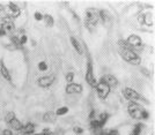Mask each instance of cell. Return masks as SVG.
<instances>
[{
    "mask_svg": "<svg viewBox=\"0 0 155 135\" xmlns=\"http://www.w3.org/2000/svg\"><path fill=\"white\" fill-rule=\"evenodd\" d=\"M43 20L45 21V24L48 27H53V24H54V20H53L52 15H50V14L43 15Z\"/></svg>",
    "mask_w": 155,
    "mask_h": 135,
    "instance_id": "ac0fdd59",
    "label": "cell"
},
{
    "mask_svg": "<svg viewBox=\"0 0 155 135\" xmlns=\"http://www.w3.org/2000/svg\"><path fill=\"white\" fill-rule=\"evenodd\" d=\"M100 135H119V132L117 129H103Z\"/></svg>",
    "mask_w": 155,
    "mask_h": 135,
    "instance_id": "44dd1931",
    "label": "cell"
},
{
    "mask_svg": "<svg viewBox=\"0 0 155 135\" xmlns=\"http://www.w3.org/2000/svg\"><path fill=\"white\" fill-rule=\"evenodd\" d=\"M73 130H74L75 134H82L84 133V128H81V127H74Z\"/></svg>",
    "mask_w": 155,
    "mask_h": 135,
    "instance_id": "4dcf8cb0",
    "label": "cell"
},
{
    "mask_svg": "<svg viewBox=\"0 0 155 135\" xmlns=\"http://www.w3.org/2000/svg\"><path fill=\"white\" fill-rule=\"evenodd\" d=\"M91 129H95V130H98V129L103 128L97 119H93V120H91Z\"/></svg>",
    "mask_w": 155,
    "mask_h": 135,
    "instance_id": "7402d4cb",
    "label": "cell"
},
{
    "mask_svg": "<svg viewBox=\"0 0 155 135\" xmlns=\"http://www.w3.org/2000/svg\"><path fill=\"white\" fill-rule=\"evenodd\" d=\"M7 125H9V127L12 129H14V130H21V128H22V124H21V121H20L16 117L14 118L13 120H11Z\"/></svg>",
    "mask_w": 155,
    "mask_h": 135,
    "instance_id": "2e32d148",
    "label": "cell"
},
{
    "mask_svg": "<svg viewBox=\"0 0 155 135\" xmlns=\"http://www.w3.org/2000/svg\"><path fill=\"white\" fill-rule=\"evenodd\" d=\"M34 18H35V20H36V21H42V20H43V14L39 13V12H35V14H34Z\"/></svg>",
    "mask_w": 155,
    "mask_h": 135,
    "instance_id": "f546056e",
    "label": "cell"
},
{
    "mask_svg": "<svg viewBox=\"0 0 155 135\" xmlns=\"http://www.w3.org/2000/svg\"><path fill=\"white\" fill-rule=\"evenodd\" d=\"M54 117H56V114H53L52 112H48L43 117V120L44 121H53L54 120Z\"/></svg>",
    "mask_w": 155,
    "mask_h": 135,
    "instance_id": "603a6c76",
    "label": "cell"
},
{
    "mask_svg": "<svg viewBox=\"0 0 155 135\" xmlns=\"http://www.w3.org/2000/svg\"><path fill=\"white\" fill-rule=\"evenodd\" d=\"M86 81L89 83L91 87L95 88L96 87V79L94 76V71H93V64H91V60H88V64H87V71H86Z\"/></svg>",
    "mask_w": 155,
    "mask_h": 135,
    "instance_id": "5b68a950",
    "label": "cell"
},
{
    "mask_svg": "<svg viewBox=\"0 0 155 135\" xmlns=\"http://www.w3.org/2000/svg\"><path fill=\"white\" fill-rule=\"evenodd\" d=\"M126 42H127V44L131 46V49H132V50H133V49H138V47H140V45L142 44L141 38H140L138 35H130Z\"/></svg>",
    "mask_w": 155,
    "mask_h": 135,
    "instance_id": "30bf717a",
    "label": "cell"
},
{
    "mask_svg": "<svg viewBox=\"0 0 155 135\" xmlns=\"http://www.w3.org/2000/svg\"><path fill=\"white\" fill-rule=\"evenodd\" d=\"M2 9H4V7L0 5V12H2Z\"/></svg>",
    "mask_w": 155,
    "mask_h": 135,
    "instance_id": "8d00e7d4",
    "label": "cell"
},
{
    "mask_svg": "<svg viewBox=\"0 0 155 135\" xmlns=\"http://www.w3.org/2000/svg\"><path fill=\"white\" fill-rule=\"evenodd\" d=\"M96 92L98 97L101 99H105L107 97L109 96V92H110V87L107 83H104L103 81H100L98 83L96 84Z\"/></svg>",
    "mask_w": 155,
    "mask_h": 135,
    "instance_id": "277c9868",
    "label": "cell"
},
{
    "mask_svg": "<svg viewBox=\"0 0 155 135\" xmlns=\"http://www.w3.org/2000/svg\"><path fill=\"white\" fill-rule=\"evenodd\" d=\"M142 128H143L142 124H137L136 126L133 127V130H132V134L131 135H140L142 132Z\"/></svg>",
    "mask_w": 155,
    "mask_h": 135,
    "instance_id": "ffe728a7",
    "label": "cell"
},
{
    "mask_svg": "<svg viewBox=\"0 0 155 135\" xmlns=\"http://www.w3.org/2000/svg\"><path fill=\"white\" fill-rule=\"evenodd\" d=\"M109 114L108 113H101L100 114V117H98V121H100V124H101V126L102 127H104V125L107 124V121H108V119H109Z\"/></svg>",
    "mask_w": 155,
    "mask_h": 135,
    "instance_id": "d6986e66",
    "label": "cell"
},
{
    "mask_svg": "<svg viewBox=\"0 0 155 135\" xmlns=\"http://www.w3.org/2000/svg\"><path fill=\"white\" fill-rule=\"evenodd\" d=\"M148 117H149L148 112H147L146 110H143V111H142V114H141V119H147Z\"/></svg>",
    "mask_w": 155,
    "mask_h": 135,
    "instance_id": "1f68e13d",
    "label": "cell"
},
{
    "mask_svg": "<svg viewBox=\"0 0 155 135\" xmlns=\"http://www.w3.org/2000/svg\"><path fill=\"white\" fill-rule=\"evenodd\" d=\"M0 28L5 31L6 35H12V32L15 31V24H14V22L8 16L4 18V20L1 21V27Z\"/></svg>",
    "mask_w": 155,
    "mask_h": 135,
    "instance_id": "8992f818",
    "label": "cell"
},
{
    "mask_svg": "<svg viewBox=\"0 0 155 135\" xmlns=\"http://www.w3.org/2000/svg\"><path fill=\"white\" fill-rule=\"evenodd\" d=\"M11 40H12L16 46H21V45H20L19 36H11Z\"/></svg>",
    "mask_w": 155,
    "mask_h": 135,
    "instance_id": "f1b7e54d",
    "label": "cell"
},
{
    "mask_svg": "<svg viewBox=\"0 0 155 135\" xmlns=\"http://www.w3.org/2000/svg\"><path fill=\"white\" fill-rule=\"evenodd\" d=\"M120 54H122V58L126 63H129L131 65H139L141 63L140 57L133 50H131V49H122L120 50Z\"/></svg>",
    "mask_w": 155,
    "mask_h": 135,
    "instance_id": "6da1fadb",
    "label": "cell"
},
{
    "mask_svg": "<svg viewBox=\"0 0 155 135\" xmlns=\"http://www.w3.org/2000/svg\"><path fill=\"white\" fill-rule=\"evenodd\" d=\"M0 73H1V75H2V77H4L5 80H7L8 82H12V76H11V74H9V71L7 69V67L5 66L2 60L0 61Z\"/></svg>",
    "mask_w": 155,
    "mask_h": 135,
    "instance_id": "5bb4252c",
    "label": "cell"
},
{
    "mask_svg": "<svg viewBox=\"0 0 155 135\" xmlns=\"http://www.w3.org/2000/svg\"><path fill=\"white\" fill-rule=\"evenodd\" d=\"M21 133L23 135H31L35 133V125L31 122H28L26 125H22L21 128Z\"/></svg>",
    "mask_w": 155,
    "mask_h": 135,
    "instance_id": "4fadbf2b",
    "label": "cell"
},
{
    "mask_svg": "<svg viewBox=\"0 0 155 135\" xmlns=\"http://www.w3.org/2000/svg\"><path fill=\"white\" fill-rule=\"evenodd\" d=\"M71 43H72V46H73V49L75 50V51L79 53V54H82L84 53V50H82V46H81V43L74 36H71Z\"/></svg>",
    "mask_w": 155,
    "mask_h": 135,
    "instance_id": "9a60e30c",
    "label": "cell"
},
{
    "mask_svg": "<svg viewBox=\"0 0 155 135\" xmlns=\"http://www.w3.org/2000/svg\"><path fill=\"white\" fill-rule=\"evenodd\" d=\"M94 116H95V111H91V114H89V119H91V120H93V119H94Z\"/></svg>",
    "mask_w": 155,
    "mask_h": 135,
    "instance_id": "836d02e7",
    "label": "cell"
},
{
    "mask_svg": "<svg viewBox=\"0 0 155 135\" xmlns=\"http://www.w3.org/2000/svg\"><path fill=\"white\" fill-rule=\"evenodd\" d=\"M101 81H103L104 83L108 84L110 88H111V87H112V88H116L117 85H118V80H117L114 75H111V74L104 75V76L101 79Z\"/></svg>",
    "mask_w": 155,
    "mask_h": 135,
    "instance_id": "8fae6325",
    "label": "cell"
},
{
    "mask_svg": "<svg viewBox=\"0 0 155 135\" xmlns=\"http://www.w3.org/2000/svg\"><path fill=\"white\" fill-rule=\"evenodd\" d=\"M123 95L126 99H129L130 102H134V101H138V99H142V97L134 89L132 88H125L123 91Z\"/></svg>",
    "mask_w": 155,
    "mask_h": 135,
    "instance_id": "ba28073f",
    "label": "cell"
},
{
    "mask_svg": "<svg viewBox=\"0 0 155 135\" xmlns=\"http://www.w3.org/2000/svg\"><path fill=\"white\" fill-rule=\"evenodd\" d=\"M98 16H100V20L103 21V23H105V22H108V21L111 20L109 12H107V11H100L98 12Z\"/></svg>",
    "mask_w": 155,
    "mask_h": 135,
    "instance_id": "e0dca14e",
    "label": "cell"
},
{
    "mask_svg": "<svg viewBox=\"0 0 155 135\" xmlns=\"http://www.w3.org/2000/svg\"><path fill=\"white\" fill-rule=\"evenodd\" d=\"M127 110H129L130 116L132 117V118H134V119H138V120H140V119H141L142 111H143L145 109L142 108L140 104L136 103V102H130Z\"/></svg>",
    "mask_w": 155,
    "mask_h": 135,
    "instance_id": "7a4b0ae2",
    "label": "cell"
},
{
    "mask_svg": "<svg viewBox=\"0 0 155 135\" xmlns=\"http://www.w3.org/2000/svg\"><path fill=\"white\" fill-rule=\"evenodd\" d=\"M67 94H81L82 92V85L79 83H70L66 87Z\"/></svg>",
    "mask_w": 155,
    "mask_h": 135,
    "instance_id": "7c38bea8",
    "label": "cell"
},
{
    "mask_svg": "<svg viewBox=\"0 0 155 135\" xmlns=\"http://www.w3.org/2000/svg\"><path fill=\"white\" fill-rule=\"evenodd\" d=\"M54 79H56L54 75H46V76H42L37 80V83H38V85H41L42 88H48V87H50V85L54 82Z\"/></svg>",
    "mask_w": 155,
    "mask_h": 135,
    "instance_id": "9c48e42d",
    "label": "cell"
},
{
    "mask_svg": "<svg viewBox=\"0 0 155 135\" xmlns=\"http://www.w3.org/2000/svg\"><path fill=\"white\" fill-rule=\"evenodd\" d=\"M19 40H20V45H25L28 42V38H27L26 35H21V36H19Z\"/></svg>",
    "mask_w": 155,
    "mask_h": 135,
    "instance_id": "83f0119b",
    "label": "cell"
},
{
    "mask_svg": "<svg viewBox=\"0 0 155 135\" xmlns=\"http://www.w3.org/2000/svg\"><path fill=\"white\" fill-rule=\"evenodd\" d=\"M100 21V16H98V12H96L95 9L89 8L86 12V23L87 26L95 27Z\"/></svg>",
    "mask_w": 155,
    "mask_h": 135,
    "instance_id": "3957f363",
    "label": "cell"
},
{
    "mask_svg": "<svg viewBox=\"0 0 155 135\" xmlns=\"http://www.w3.org/2000/svg\"><path fill=\"white\" fill-rule=\"evenodd\" d=\"M14 118H15V113L11 111V112H8V113L6 114V117H5V121H6V124H8L11 120H13Z\"/></svg>",
    "mask_w": 155,
    "mask_h": 135,
    "instance_id": "4316f807",
    "label": "cell"
},
{
    "mask_svg": "<svg viewBox=\"0 0 155 135\" xmlns=\"http://www.w3.org/2000/svg\"><path fill=\"white\" fill-rule=\"evenodd\" d=\"M5 11H6V13L9 19L18 18V16H20V14H21V9L15 4H13V2H9L6 6V8H5Z\"/></svg>",
    "mask_w": 155,
    "mask_h": 135,
    "instance_id": "52a82bcc",
    "label": "cell"
},
{
    "mask_svg": "<svg viewBox=\"0 0 155 135\" xmlns=\"http://www.w3.org/2000/svg\"><path fill=\"white\" fill-rule=\"evenodd\" d=\"M65 79L67 81V83H73V79H74V73L73 72H68L66 75H65Z\"/></svg>",
    "mask_w": 155,
    "mask_h": 135,
    "instance_id": "d4e9b609",
    "label": "cell"
},
{
    "mask_svg": "<svg viewBox=\"0 0 155 135\" xmlns=\"http://www.w3.org/2000/svg\"><path fill=\"white\" fill-rule=\"evenodd\" d=\"M36 135H52V133L51 132H49V133H44V132H43V133H41V134H36Z\"/></svg>",
    "mask_w": 155,
    "mask_h": 135,
    "instance_id": "e575fe53",
    "label": "cell"
},
{
    "mask_svg": "<svg viewBox=\"0 0 155 135\" xmlns=\"http://www.w3.org/2000/svg\"><path fill=\"white\" fill-rule=\"evenodd\" d=\"M2 135H13V132H12V129H5L2 132Z\"/></svg>",
    "mask_w": 155,
    "mask_h": 135,
    "instance_id": "d6a6232c",
    "label": "cell"
},
{
    "mask_svg": "<svg viewBox=\"0 0 155 135\" xmlns=\"http://www.w3.org/2000/svg\"><path fill=\"white\" fill-rule=\"evenodd\" d=\"M68 112V108L67 106H63V108H59L57 111H56V116H64Z\"/></svg>",
    "mask_w": 155,
    "mask_h": 135,
    "instance_id": "cb8c5ba5",
    "label": "cell"
},
{
    "mask_svg": "<svg viewBox=\"0 0 155 135\" xmlns=\"http://www.w3.org/2000/svg\"><path fill=\"white\" fill-rule=\"evenodd\" d=\"M4 35H6V34H5V31H4V30L0 28V37H1V36H4Z\"/></svg>",
    "mask_w": 155,
    "mask_h": 135,
    "instance_id": "d590c367",
    "label": "cell"
},
{
    "mask_svg": "<svg viewBox=\"0 0 155 135\" xmlns=\"http://www.w3.org/2000/svg\"><path fill=\"white\" fill-rule=\"evenodd\" d=\"M48 68H49V66H48V64H46L45 61H41V63H38V69L41 72H46L48 71Z\"/></svg>",
    "mask_w": 155,
    "mask_h": 135,
    "instance_id": "484cf974",
    "label": "cell"
}]
</instances>
